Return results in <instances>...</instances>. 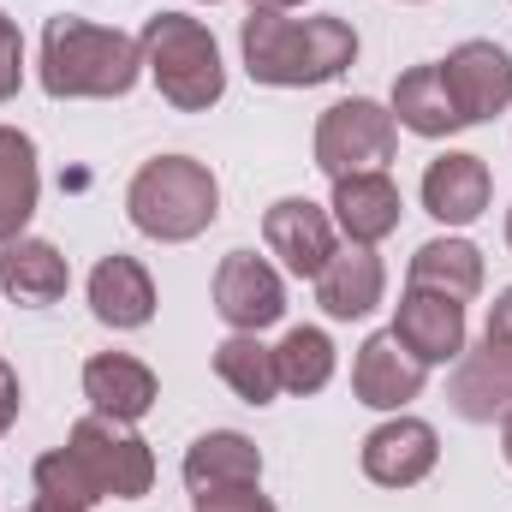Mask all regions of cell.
I'll list each match as a JSON object with an SVG mask.
<instances>
[{"label":"cell","instance_id":"cell-18","mask_svg":"<svg viewBox=\"0 0 512 512\" xmlns=\"http://www.w3.org/2000/svg\"><path fill=\"white\" fill-rule=\"evenodd\" d=\"M185 489L203 495V489H233V483H262V453H256L251 435L239 429H209L185 447Z\"/></svg>","mask_w":512,"mask_h":512},{"label":"cell","instance_id":"cell-20","mask_svg":"<svg viewBox=\"0 0 512 512\" xmlns=\"http://www.w3.org/2000/svg\"><path fill=\"white\" fill-rule=\"evenodd\" d=\"M42 197V173H36V143L18 126H0V245L24 239L30 215Z\"/></svg>","mask_w":512,"mask_h":512},{"label":"cell","instance_id":"cell-27","mask_svg":"<svg viewBox=\"0 0 512 512\" xmlns=\"http://www.w3.org/2000/svg\"><path fill=\"white\" fill-rule=\"evenodd\" d=\"M18 84H24V36H18V24L0 12V102H12Z\"/></svg>","mask_w":512,"mask_h":512},{"label":"cell","instance_id":"cell-9","mask_svg":"<svg viewBox=\"0 0 512 512\" xmlns=\"http://www.w3.org/2000/svg\"><path fill=\"white\" fill-rule=\"evenodd\" d=\"M262 245H268V256H280V268L298 274V280H316L328 268V256L340 251L334 245V215L322 203H310V197H280L262 215Z\"/></svg>","mask_w":512,"mask_h":512},{"label":"cell","instance_id":"cell-3","mask_svg":"<svg viewBox=\"0 0 512 512\" xmlns=\"http://www.w3.org/2000/svg\"><path fill=\"white\" fill-rule=\"evenodd\" d=\"M36 78L54 102H114V96H131V84L143 78V48L126 30L60 12L42 24Z\"/></svg>","mask_w":512,"mask_h":512},{"label":"cell","instance_id":"cell-14","mask_svg":"<svg viewBox=\"0 0 512 512\" xmlns=\"http://www.w3.org/2000/svg\"><path fill=\"white\" fill-rule=\"evenodd\" d=\"M387 292V268L376 245H346V251L328 256V268L316 274V304L334 316V322H358L382 304Z\"/></svg>","mask_w":512,"mask_h":512},{"label":"cell","instance_id":"cell-21","mask_svg":"<svg viewBox=\"0 0 512 512\" xmlns=\"http://www.w3.org/2000/svg\"><path fill=\"white\" fill-rule=\"evenodd\" d=\"M387 114H393V126L417 131V137H453V131H465L453 96H447L441 60H435V66H411V72L393 84V108H387Z\"/></svg>","mask_w":512,"mask_h":512},{"label":"cell","instance_id":"cell-5","mask_svg":"<svg viewBox=\"0 0 512 512\" xmlns=\"http://www.w3.org/2000/svg\"><path fill=\"white\" fill-rule=\"evenodd\" d=\"M143 66L155 78V90L179 108V114H209L227 96V66H221V42L209 36L203 18L185 12H155L137 36Z\"/></svg>","mask_w":512,"mask_h":512},{"label":"cell","instance_id":"cell-23","mask_svg":"<svg viewBox=\"0 0 512 512\" xmlns=\"http://www.w3.org/2000/svg\"><path fill=\"white\" fill-rule=\"evenodd\" d=\"M405 286H429V292H447V298H477L483 292V251L471 239H429L411 256V274Z\"/></svg>","mask_w":512,"mask_h":512},{"label":"cell","instance_id":"cell-2","mask_svg":"<svg viewBox=\"0 0 512 512\" xmlns=\"http://www.w3.org/2000/svg\"><path fill=\"white\" fill-rule=\"evenodd\" d=\"M239 48H245V72L256 84L310 90V84L340 78L358 60V30L334 12L292 18V12H274V6H251V18L239 30Z\"/></svg>","mask_w":512,"mask_h":512},{"label":"cell","instance_id":"cell-17","mask_svg":"<svg viewBox=\"0 0 512 512\" xmlns=\"http://www.w3.org/2000/svg\"><path fill=\"white\" fill-rule=\"evenodd\" d=\"M84 399L102 411V417H120L137 423L149 405H155V370L131 352H96L84 364Z\"/></svg>","mask_w":512,"mask_h":512},{"label":"cell","instance_id":"cell-8","mask_svg":"<svg viewBox=\"0 0 512 512\" xmlns=\"http://www.w3.org/2000/svg\"><path fill=\"white\" fill-rule=\"evenodd\" d=\"M441 78H447V96H453L465 126H483V120L512 108V54L501 42H483V36L459 42L441 60Z\"/></svg>","mask_w":512,"mask_h":512},{"label":"cell","instance_id":"cell-24","mask_svg":"<svg viewBox=\"0 0 512 512\" xmlns=\"http://www.w3.org/2000/svg\"><path fill=\"white\" fill-rule=\"evenodd\" d=\"M215 376L233 387L245 405H274L280 370H274V346H262L256 334H227L215 346Z\"/></svg>","mask_w":512,"mask_h":512},{"label":"cell","instance_id":"cell-26","mask_svg":"<svg viewBox=\"0 0 512 512\" xmlns=\"http://www.w3.org/2000/svg\"><path fill=\"white\" fill-rule=\"evenodd\" d=\"M191 512H274V501L256 483H233V489H203L191 495Z\"/></svg>","mask_w":512,"mask_h":512},{"label":"cell","instance_id":"cell-28","mask_svg":"<svg viewBox=\"0 0 512 512\" xmlns=\"http://www.w3.org/2000/svg\"><path fill=\"white\" fill-rule=\"evenodd\" d=\"M483 346H489V352H501V358L512 364V286L501 292V298H495V304H489V328H483Z\"/></svg>","mask_w":512,"mask_h":512},{"label":"cell","instance_id":"cell-15","mask_svg":"<svg viewBox=\"0 0 512 512\" xmlns=\"http://www.w3.org/2000/svg\"><path fill=\"white\" fill-rule=\"evenodd\" d=\"M399 215H405V203H399V185L387 173L334 179V227L346 233V245H382L399 227Z\"/></svg>","mask_w":512,"mask_h":512},{"label":"cell","instance_id":"cell-32","mask_svg":"<svg viewBox=\"0 0 512 512\" xmlns=\"http://www.w3.org/2000/svg\"><path fill=\"white\" fill-rule=\"evenodd\" d=\"M251 6H274V12H292V6H304V0H251Z\"/></svg>","mask_w":512,"mask_h":512},{"label":"cell","instance_id":"cell-4","mask_svg":"<svg viewBox=\"0 0 512 512\" xmlns=\"http://www.w3.org/2000/svg\"><path fill=\"white\" fill-rule=\"evenodd\" d=\"M126 215L131 227L155 245H191L197 233L215 227L221 215V185L203 161L191 155H155L131 173L126 185Z\"/></svg>","mask_w":512,"mask_h":512},{"label":"cell","instance_id":"cell-25","mask_svg":"<svg viewBox=\"0 0 512 512\" xmlns=\"http://www.w3.org/2000/svg\"><path fill=\"white\" fill-rule=\"evenodd\" d=\"M274 370H280L286 393H322L334 382V340L322 328H292L274 346Z\"/></svg>","mask_w":512,"mask_h":512},{"label":"cell","instance_id":"cell-6","mask_svg":"<svg viewBox=\"0 0 512 512\" xmlns=\"http://www.w3.org/2000/svg\"><path fill=\"white\" fill-rule=\"evenodd\" d=\"M399 149V126L382 102L370 96H352V102H334L322 120H316V167L328 179H352V173H387Z\"/></svg>","mask_w":512,"mask_h":512},{"label":"cell","instance_id":"cell-22","mask_svg":"<svg viewBox=\"0 0 512 512\" xmlns=\"http://www.w3.org/2000/svg\"><path fill=\"white\" fill-rule=\"evenodd\" d=\"M453 411L465 423H495L512 411V364L501 352L477 346V352H459V370H453Z\"/></svg>","mask_w":512,"mask_h":512},{"label":"cell","instance_id":"cell-10","mask_svg":"<svg viewBox=\"0 0 512 512\" xmlns=\"http://www.w3.org/2000/svg\"><path fill=\"white\" fill-rule=\"evenodd\" d=\"M393 334L429 370L459 364V352H465V304L447 298V292H429V286H405V298L393 310Z\"/></svg>","mask_w":512,"mask_h":512},{"label":"cell","instance_id":"cell-11","mask_svg":"<svg viewBox=\"0 0 512 512\" xmlns=\"http://www.w3.org/2000/svg\"><path fill=\"white\" fill-rule=\"evenodd\" d=\"M435 459H441V435H435L423 417L393 411L382 429L364 435V477L382 483V489H411V483H423V477L435 471Z\"/></svg>","mask_w":512,"mask_h":512},{"label":"cell","instance_id":"cell-29","mask_svg":"<svg viewBox=\"0 0 512 512\" xmlns=\"http://www.w3.org/2000/svg\"><path fill=\"white\" fill-rule=\"evenodd\" d=\"M18 405H24V387H18V376H12V364L0 358V435L12 429V417H18Z\"/></svg>","mask_w":512,"mask_h":512},{"label":"cell","instance_id":"cell-30","mask_svg":"<svg viewBox=\"0 0 512 512\" xmlns=\"http://www.w3.org/2000/svg\"><path fill=\"white\" fill-rule=\"evenodd\" d=\"M30 512H90V507H78V501H60V495H36V507Z\"/></svg>","mask_w":512,"mask_h":512},{"label":"cell","instance_id":"cell-16","mask_svg":"<svg viewBox=\"0 0 512 512\" xmlns=\"http://www.w3.org/2000/svg\"><path fill=\"white\" fill-rule=\"evenodd\" d=\"M90 310H96V322L102 328H143L149 316H155V280H149V268L137 262V256H102L96 268H90Z\"/></svg>","mask_w":512,"mask_h":512},{"label":"cell","instance_id":"cell-1","mask_svg":"<svg viewBox=\"0 0 512 512\" xmlns=\"http://www.w3.org/2000/svg\"><path fill=\"white\" fill-rule=\"evenodd\" d=\"M36 495H60V501H78V507H96V501H143L149 483H155V453L149 441L120 423V417H78L72 423V441L42 453L36 459Z\"/></svg>","mask_w":512,"mask_h":512},{"label":"cell","instance_id":"cell-12","mask_svg":"<svg viewBox=\"0 0 512 512\" xmlns=\"http://www.w3.org/2000/svg\"><path fill=\"white\" fill-rule=\"evenodd\" d=\"M429 382V364H417L405 346H399V334L382 328V334H370L364 346H358V364H352V393L370 405V411H405L417 393Z\"/></svg>","mask_w":512,"mask_h":512},{"label":"cell","instance_id":"cell-7","mask_svg":"<svg viewBox=\"0 0 512 512\" xmlns=\"http://www.w3.org/2000/svg\"><path fill=\"white\" fill-rule=\"evenodd\" d=\"M215 316L233 334H262L286 316V280L256 251H227L215 268Z\"/></svg>","mask_w":512,"mask_h":512},{"label":"cell","instance_id":"cell-13","mask_svg":"<svg viewBox=\"0 0 512 512\" xmlns=\"http://www.w3.org/2000/svg\"><path fill=\"white\" fill-rule=\"evenodd\" d=\"M495 197V179L483 167V155H465V149H447L429 161L423 173V209L441 221V227H471Z\"/></svg>","mask_w":512,"mask_h":512},{"label":"cell","instance_id":"cell-33","mask_svg":"<svg viewBox=\"0 0 512 512\" xmlns=\"http://www.w3.org/2000/svg\"><path fill=\"white\" fill-rule=\"evenodd\" d=\"M507 245H512V209H507Z\"/></svg>","mask_w":512,"mask_h":512},{"label":"cell","instance_id":"cell-31","mask_svg":"<svg viewBox=\"0 0 512 512\" xmlns=\"http://www.w3.org/2000/svg\"><path fill=\"white\" fill-rule=\"evenodd\" d=\"M501 453H507V465H512V411L501 417Z\"/></svg>","mask_w":512,"mask_h":512},{"label":"cell","instance_id":"cell-19","mask_svg":"<svg viewBox=\"0 0 512 512\" xmlns=\"http://www.w3.org/2000/svg\"><path fill=\"white\" fill-rule=\"evenodd\" d=\"M66 286H72V268L48 239L0 245V292L12 304H54V298H66Z\"/></svg>","mask_w":512,"mask_h":512}]
</instances>
